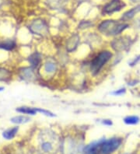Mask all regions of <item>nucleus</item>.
Instances as JSON below:
<instances>
[{
	"instance_id": "412c9836",
	"label": "nucleus",
	"mask_w": 140,
	"mask_h": 154,
	"mask_svg": "<svg viewBox=\"0 0 140 154\" xmlns=\"http://www.w3.org/2000/svg\"><path fill=\"white\" fill-rule=\"evenodd\" d=\"M102 124L105 125H107V126H110L112 125V122L110 120H103L102 122Z\"/></svg>"
},
{
	"instance_id": "ddd939ff",
	"label": "nucleus",
	"mask_w": 140,
	"mask_h": 154,
	"mask_svg": "<svg viewBox=\"0 0 140 154\" xmlns=\"http://www.w3.org/2000/svg\"><path fill=\"white\" fill-rule=\"evenodd\" d=\"M19 128L17 126L16 127H13V128H10L9 129L6 130L2 132V137L4 139H7V140H10V139H13L15 137V135H17V133L18 132Z\"/></svg>"
},
{
	"instance_id": "aec40b11",
	"label": "nucleus",
	"mask_w": 140,
	"mask_h": 154,
	"mask_svg": "<svg viewBox=\"0 0 140 154\" xmlns=\"http://www.w3.org/2000/svg\"><path fill=\"white\" fill-rule=\"evenodd\" d=\"M125 93V89H119V90H117L114 92H112L111 94L114 95V96H120V95H122L123 94Z\"/></svg>"
},
{
	"instance_id": "4be33fe9",
	"label": "nucleus",
	"mask_w": 140,
	"mask_h": 154,
	"mask_svg": "<svg viewBox=\"0 0 140 154\" xmlns=\"http://www.w3.org/2000/svg\"><path fill=\"white\" fill-rule=\"evenodd\" d=\"M4 90V87H0V92H2Z\"/></svg>"
},
{
	"instance_id": "f03ea898",
	"label": "nucleus",
	"mask_w": 140,
	"mask_h": 154,
	"mask_svg": "<svg viewBox=\"0 0 140 154\" xmlns=\"http://www.w3.org/2000/svg\"><path fill=\"white\" fill-rule=\"evenodd\" d=\"M58 139L56 135L52 132L43 134L40 143V149L44 154H54L59 146Z\"/></svg>"
},
{
	"instance_id": "5701e85b",
	"label": "nucleus",
	"mask_w": 140,
	"mask_h": 154,
	"mask_svg": "<svg viewBox=\"0 0 140 154\" xmlns=\"http://www.w3.org/2000/svg\"><path fill=\"white\" fill-rule=\"evenodd\" d=\"M132 2H140V0H131Z\"/></svg>"
},
{
	"instance_id": "9b49d317",
	"label": "nucleus",
	"mask_w": 140,
	"mask_h": 154,
	"mask_svg": "<svg viewBox=\"0 0 140 154\" xmlns=\"http://www.w3.org/2000/svg\"><path fill=\"white\" fill-rule=\"evenodd\" d=\"M140 12V5L138 6H136L135 7L132 8V9H131L130 10L127 11L126 13H125L121 17V20L123 21H128L129 20H131L132 18L135 17V14Z\"/></svg>"
},
{
	"instance_id": "0eeeda50",
	"label": "nucleus",
	"mask_w": 140,
	"mask_h": 154,
	"mask_svg": "<svg viewBox=\"0 0 140 154\" xmlns=\"http://www.w3.org/2000/svg\"><path fill=\"white\" fill-rule=\"evenodd\" d=\"M129 40V39H125V38H123L114 39V41L111 42L112 48H113L115 51H124V50H125L128 47H129V45H130Z\"/></svg>"
},
{
	"instance_id": "39448f33",
	"label": "nucleus",
	"mask_w": 140,
	"mask_h": 154,
	"mask_svg": "<svg viewBox=\"0 0 140 154\" xmlns=\"http://www.w3.org/2000/svg\"><path fill=\"white\" fill-rule=\"evenodd\" d=\"M30 30L32 33L37 35L44 36L48 33V27L46 23L41 20H37L31 23L30 25Z\"/></svg>"
},
{
	"instance_id": "6ab92c4d",
	"label": "nucleus",
	"mask_w": 140,
	"mask_h": 154,
	"mask_svg": "<svg viewBox=\"0 0 140 154\" xmlns=\"http://www.w3.org/2000/svg\"><path fill=\"white\" fill-rule=\"evenodd\" d=\"M36 111H37V112L41 113V114L46 115V116H48V117H54V115L53 114L52 112H51V111H47V110L42 109V108H36Z\"/></svg>"
},
{
	"instance_id": "1a4fd4ad",
	"label": "nucleus",
	"mask_w": 140,
	"mask_h": 154,
	"mask_svg": "<svg viewBox=\"0 0 140 154\" xmlns=\"http://www.w3.org/2000/svg\"><path fill=\"white\" fill-rule=\"evenodd\" d=\"M79 43V37L77 34L72 36L71 38L69 39V41H68L67 44H66L67 51H69V52L74 51L75 49L77 48V46H78Z\"/></svg>"
},
{
	"instance_id": "9d476101",
	"label": "nucleus",
	"mask_w": 140,
	"mask_h": 154,
	"mask_svg": "<svg viewBox=\"0 0 140 154\" xmlns=\"http://www.w3.org/2000/svg\"><path fill=\"white\" fill-rule=\"evenodd\" d=\"M58 69V66L54 61H47L44 65V71L46 74L53 75Z\"/></svg>"
},
{
	"instance_id": "f3484780",
	"label": "nucleus",
	"mask_w": 140,
	"mask_h": 154,
	"mask_svg": "<svg viewBox=\"0 0 140 154\" xmlns=\"http://www.w3.org/2000/svg\"><path fill=\"white\" fill-rule=\"evenodd\" d=\"M139 118L135 115H131L127 116L124 119V122L127 125H136L139 122Z\"/></svg>"
},
{
	"instance_id": "a211bd4d",
	"label": "nucleus",
	"mask_w": 140,
	"mask_h": 154,
	"mask_svg": "<svg viewBox=\"0 0 140 154\" xmlns=\"http://www.w3.org/2000/svg\"><path fill=\"white\" fill-rule=\"evenodd\" d=\"M10 76V73L7 70L0 69V80H6Z\"/></svg>"
},
{
	"instance_id": "4468645a",
	"label": "nucleus",
	"mask_w": 140,
	"mask_h": 154,
	"mask_svg": "<svg viewBox=\"0 0 140 154\" xmlns=\"http://www.w3.org/2000/svg\"><path fill=\"white\" fill-rule=\"evenodd\" d=\"M12 123L17 125H22L25 124V123H27L30 121V119L29 117L25 116V115H18V116H15L12 118L10 119Z\"/></svg>"
},
{
	"instance_id": "dca6fc26",
	"label": "nucleus",
	"mask_w": 140,
	"mask_h": 154,
	"mask_svg": "<svg viewBox=\"0 0 140 154\" xmlns=\"http://www.w3.org/2000/svg\"><path fill=\"white\" fill-rule=\"evenodd\" d=\"M16 111L19 113L23 114V115H34L37 114V111L36 108L34 107H18L16 109Z\"/></svg>"
},
{
	"instance_id": "6e6552de",
	"label": "nucleus",
	"mask_w": 140,
	"mask_h": 154,
	"mask_svg": "<svg viewBox=\"0 0 140 154\" xmlns=\"http://www.w3.org/2000/svg\"><path fill=\"white\" fill-rule=\"evenodd\" d=\"M20 76L23 79L27 81H32L35 79V72L34 71V68H23L22 69L20 70Z\"/></svg>"
},
{
	"instance_id": "2eb2a0df",
	"label": "nucleus",
	"mask_w": 140,
	"mask_h": 154,
	"mask_svg": "<svg viewBox=\"0 0 140 154\" xmlns=\"http://www.w3.org/2000/svg\"><path fill=\"white\" fill-rule=\"evenodd\" d=\"M16 47V43L12 40H6L0 42V49H3L6 51H11Z\"/></svg>"
},
{
	"instance_id": "7ed1b4c3",
	"label": "nucleus",
	"mask_w": 140,
	"mask_h": 154,
	"mask_svg": "<svg viewBox=\"0 0 140 154\" xmlns=\"http://www.w3.org/2000/svg\"><path fill=\"white\" fill-rule=\"evenodd\" d=\"M112 57V53L109 51H103L93 58L90 63V71L93 75H97L103 67L109 62Z\"/></svg>"
},
{
	"instance_id": "423d86ee",
	"label": "nucleus",
	"mask_w": 140,
	"mask_h": 154,
	"mask_svg": "<svg viewBox=\"0 0 140 154\" xmlns=\"http://www.w3.org/2000/svg\"><path fill=\"white\" fill-rule=\"evenodd\" d=\"M125 6V3L121 0H111L104 7V13L105 14H112L120 11Z\"/></svg>"
},
{
	"instance_id": "f8f14e48",
	"label": "nucleus",
	"mask_w": 140,
	"mask_h": 154,
	"mask_svg": "<svg viewBox=\"0 0 140 154\" xmlns=\"http://www.w3.org/2000/svg\"><path fill=\"white\" fill-rule=\"evenodd\" d=\"M29 63L30 65V67L37 68L39 66V64L41 62V55L40 53L34 52L29 57Z\"/></svg>"
},
{
	"instance_id": "f257e3e1",
	"label": "nucleus",
	"mask_w": 140,
	"mask_h": 154,
	"mask_svg": "<svg viewBox=\"0 0 140 154\" xmlns=\"http://www.w3.org/2000/svg\"><path fill=\"white\" fill-rule=\"evenodd\" d=\"M129 25L113 20H104L101 23L98 30L101 34L107 36H114L120 34L127 28Z\"/></svg>"
},
{
	"instance_id": "20e7f679",
	"label": "nucleus",
	"mask_w": 140,
	"mask_h": 154,
	"mask_svg": "<svg viewBox=\"0 0 140 154\" xmlns=\"http://www.w3.org/2000/svg\"><path fill=\"white\" fill-rule=\"evenodd\" d=\"M122 140L118 138L99 140L100 154H111L118 149L121 146Z\"/></svg>"
}]
</instances>
